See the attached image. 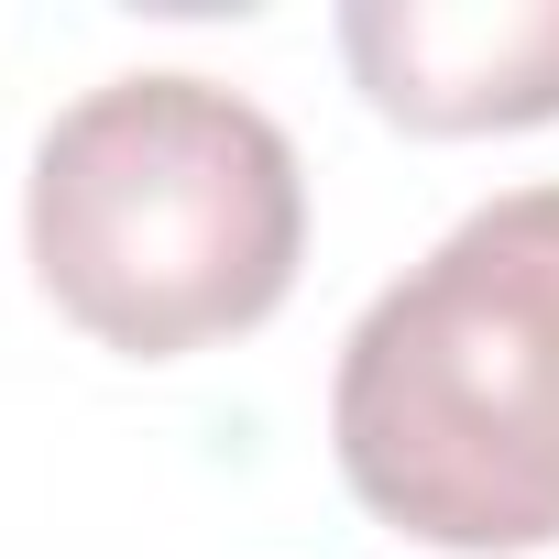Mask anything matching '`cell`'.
I'll return each instance as SVG.
<instances>
[{
    "mask_svg": "<svg viewBox=\"0 0 559 559\" xmlns=\"http://www.w3.org/2000/svg\"><path fill=\"white\" fill-rule=\"evenodd\" d=\"M341 56L406 132L559 121V0H352Z\"/></svg>",
    "mask_w": 559,
    "mask_h": 559,
    "instance_id": "obj_3",
    "label": "cell"
},
{
    "mask_svg": "<svg viewBox=\"0 0 559 559\" xmlns=\"http://www.w3.org/2000/svg\"><path fill=\"white\" fill-rule=\"evenodd\" d=\"M23 241L45 297L88 341L176 362L286 308L308 252V176L274 110H252L241 88L143 67L45 121Z\"/></svg>",
    "mask_w": 559,
    "mask_h": 559,
    "instance_id": "obj_2",
    "label": "cell"
},
{
    "mask_svg": "<svg viewBox=\"0 0 559 559\" xmlns=\"http://www.w3.org/2000/svg\"><path fill=\"white\" fill-rule=\"evenodd\" d=\"M330 450L417 548L515 559L559 537V187L483 198L352 319Z\"/></svg>",
    "mask_w": 559,
    "mask_h": 559,
    "instance_id": "obj_1",
    "label": "cell"
}]
</instances>
